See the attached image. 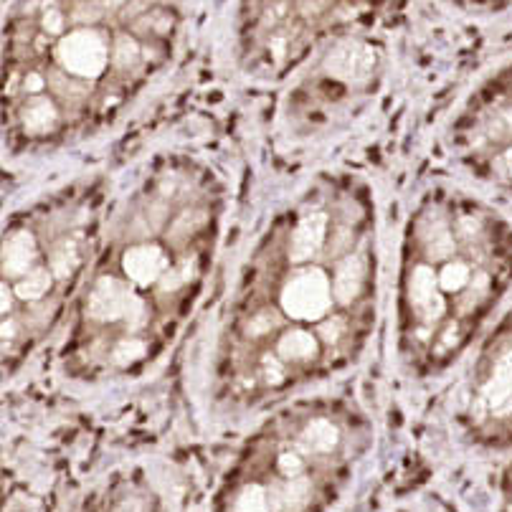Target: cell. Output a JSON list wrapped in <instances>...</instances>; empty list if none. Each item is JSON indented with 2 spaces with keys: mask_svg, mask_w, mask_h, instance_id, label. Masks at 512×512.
Returning a JSON list of instances; mask_svg holds the SVG:
<instances>
[{
  "mask_svg": "<svg viewBox=\"0 0 512 512\" xmlns=\"http://www.w3.org/2000/svg\"><path fill=\"white\" fill-rule=\"evenodd\" d=\"M378 274L371 188L320 173L241 264L213 353V396L259 406L358 363L378 320Z\"/></svg>",
  "mask_w": 512,
  "mask_h": 512,
  "instance_id": "1",
  "label": "cell"
},
{
  "mask_svg": "<svg viewBox=\"0 0 512 512\" xmlns=\"http://www.w3.org/2000/svg\"><path fill=\"white\" fill-rule=\"evenodd\" d=\"M224 186L193 155H160L107 216L61 348L74 381L145 373L173 345L211 277Z\"/></svg>",
  "mask_w": 512,
  "mask_h": 512,
  "instance_id": "2",
  "label": "cell"
},
{
  "mask_svg": "<svg viewBox=\"0 0 512 512\" xmlns=\"http://www.w3.org/2000/svg\"><path fill=\"white\" fill-rule=\"evenodd\" d=\"M173 31L175 11L158 0H33L6 46L8 153H46L115 125Z\"/></svg>",
  "mask_w": 512,
  "mask_h": 512,
  "instance_id": "3",
  "label": "cell"
},
{
  "mask_svg": "<svg viewBox=\"0 0 512 512\" xmlns=\"http://www.w3.org/2000/svg\"><path fill=\"white\" fill-rule=\"evenodd\" d=\"M512 289V224L487 201L434 188L406 218L396 348L414 376L457 363Z\"/></svg>",
  "mask_w": 512,
  "mask_h": 512,
  "instance_id": "4",
  "label": "cell"
},
{
  "mask_svg": "<svg viewBox=\"0 0 512 512\" xmlns=\"http://www.w3.org/2000/svg\"><path fill=\"white\" fill-rule=\"evenodd\" d=\"M104 180H77L11 213L3 229V376L71 315L107 226Z\"/></svg>",
  "mask_w": 512,
  "mask_h": 512,
  "instance_id": "5",
  "label": "cell"
},
{
  "mask_svg": "<svg viewBox=\"0 0 512 512\" xmlns=\"http://www.w3.org/2000/svg\"><path fill=\"white\" fill-rule=\"evenodd\" d=\"M449 148L472 178L512 198V64L469 94L449 125Z\"/></svg>",
  "mask_w": 512,
  "mask_h": 512,
  "instance_id": "6",
  "label": "cell"
},
{
  "mask_svg": "<svg viewBox=\"0 0 512 512\" xmlns=\"http://www.w3.org/2000/svg\"><path fill=\"white\" fill-rule=\"evenodd\" d=\"M462 421L477 434L512 439V305L474 355L462 393Z\"/></svg>",
  "mask_w": 512,
  "mask_h": 512,
  "instance_id": "7",
  "label": "cell"
},
{
  "mask_svg": "<svg viewBox=\"0 0 512 512\" xmlns=\"http://www.w3.org/2000/svg\"><path fill=\"white\" fill-rule=\"evenodd\" d=\"M507 512H512V495H510V502H507Z\"/></svg>",
  "mask_w": 512,
  "mask_h": 512,
  "instance_id": "8",
  "label": "cell"
}]
</instances>
